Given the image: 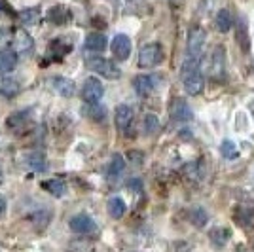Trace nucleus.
Here are the masks:
<instances>
[{
    "label": "nucleus",
    "instance_id": "nucleus-25",
    "mask_svg": "<svg viewBox=\"0 0 254 252\" xmlns=\"http://www.w3.org/2000/svg\"><path fill=\"white\" fill-rule=\"evenodd\" d=\"M144 131L148 135H154L159 131V118L156 114H146L144 116Z\"/></svg>",
    "mask_w": 254,
    "mask_h": 252
},
{
    "label": "nucleus",
    "instance_id": "nucleus-31",
    "mask_svg": "<svg viewBox=\"0 0 254 252\" xmlns=\"http://www.w3.org/2000/svg\"><path fill=\"white\" fill-rule=\"evenodd\" d=\"M2 179H4V175H2V167H0V184H2Z\"/></svg>",
    "mask_w": 254,
    "mask_h": 252
},
{
    "label": "nucleus",
    "instance_id": "nucleus-8",
    "mask_svg": "<svg viewBox=\"0 0 254 252\" xmlns=\"http://www.w3.org/2000/svg\"><path fill=\"white\" fill-rule=\"evenodd\" d=\"M159 85L158 76H150V74H140L133 80V87L138 95H150L152 91H156V87Z\"/></svg>",
    "mask_w": 254,
    "mask_h": 252
},
{
    "label": "nucleus",
    "instance_id": "nucleus-5",
    "mask_svg": "<svg viewBox=\"0 0 254 252\" xmlns=\"http://www.w3.org/2000/svg\"><path fill=\"white\" fill-rule=\"evenodd\" d=\"M133 120H135V112L133 108L127 105H120L114 112V122H116V127L120 133H127L131 126H133Z\"/></svg>",
    "mask_w": 254,
    "mask_h": 252
},
{
    "label": "nucleus",
    "instance_id": "nucleus-13",
    "mask_svg": "<svg viewBox=\"0 0 254 252\" xmlns=\"http://www.w3.org/2000/svg\"><path fill=\"white\" fill-rule=\"evenodd\" d=\"M106 44H108V40H106L105 34H101V32H91L85 38V48L91 50V52H105Z\"/></svg>",
    "mask_w": 254,
    "mask_h": 252
},
{
    "label": "nucleus",
    "instance_id": "nucleus-26",
    "mask_svg": "<svg viewBox=\"0 0 254 252\" xmlns=\"http://www.w3.org/2000/svg\"><path fill=\"white\" fill-rule=\"evenodd\" d=\"M190 220H191V224H193V226L201 228V226H205V224H207L209 216H207L205 209H193L190 212Z\"/></svg>",
    "mask_w": 254,
    "mask_h": 252
},
{
    "label": "nucleus",
    "instance_id": "nucleus-15",
    "mask_svg": "<svg viewBox=\"0 0 254 252\" xmlns=\"http://www.w3.org/2000/svg\"><path fill=\"white\" fill-rule=\"evenodd\" d=\"M17 64V55L11 50H0V72H11Z\"/></svg>",
    "mask_w": 254,
    "mask_h": 252
},
{
    "label": "nucleus",
    "instance_id": "nucleus-2",
    "mask_svg": "<svg viewBox=\"0 0 254 252\" xmlns=\"http://www.w3.org/2000/svg\"><path fill=\"white\" fill-rule=\"evenodd\" d=\"M165 59L163 48L159 44H148L138 53V66L140 68H154Z\"/></svg>",
    "mask_w": 254,
    "mask_h": 252
},
{
    "label": "nucleus",
    "instance_id": "nucleus-27",
    "mask_svg": "<svg viewBox=\"0 0 254 252\" xmlns=\"http://www.w3.org/2000/svg\"><path fill=\"white\" fill-rule=\"evenodd\" d=\"M87 106H89V108L85 110V116H89L91 120H95V122H101V120H103V118L106 116V110L101 105H97V103H95V105H87Z\"/></svg>",
    "mask_w": 254,
    "mask_h": 252
},
{
    "label": "nucleus",
    "instance_id": "nucleus-21",
    "mask_svg": "<svg viewBox=\"0 0 254 252\" xmlns=\"http://www.w3.org/2000/svg\"><path fill=\"white\" fill-rule=\"evenodd\" d=\"M233 25V17L228 10H220L216 13V29L220 32H228Z\"/></svg>",
    "mask_w": 254,
    "mask_h": 252
},
{
    "label": "nucleus",
    "instance_id": "nucleus-18",
    "mask_svg": "<svg viewBox=\"0 0 254 252\" xmlns=\"http://www.w3.org/2000/svg\"><path fill=\"white\" fill-rule=\"evenodd\" d=\"M19 93V84L13 80V78H2L0 80V95L6 97V99H11Z\"/></svg>",
    "mask_w": 254,
    "mask_h": 252
},
{
    "label": "nucleus",
    "instance_id": "nucleus-19",
    "mask_svg": "<svg viewBox=\"0 0 254 252\" xmlns=\"http://www.w3.org/2000/svg\"><path fill=\"white\" fill-rule=\"evenodd\" d=\"M126 210H127V207L122 197H112V199L108 201V214H110L114 220H120V218L126 214Z\"/></svg>",
    "mask_w": 254,
    "mask_h": 252
},
{
    "label": "nucleus",
    "instance_id": "nucleus-14",
    "mask_svg": "<svg viewBox=\"0 0 254 252\" xmlns=\"http://www.w3.org/2000/svg\"><path fill=\"white\" fill-rule=\"evenodd\" d=\"M124 169H126V159L122 158L120 154H114L112 159H110V165H108V169H106V177H108L110 180L118 179V177L124 173Z\"/></svg>",
    "mask_w": 254,
    "mask_h": 252
},
{
    "label": "nucleus",
    "instance_id": "nucleus-12",
    "mask_svg": "<svg viewBox=\"0 0 254 252\" xmlns=\"http://www.w3.org/2000/svg\"><path fill=\"white\" fill-rule=\"evenodd\" d=\"M52 84H53V89H55L59 95H63V97H72V95H74L76 85H74V82L68 80V78L57 76V78H53Z\"/></svg>",
    "mask_w": 254,
    "mask_h": 252
},
{
    "label": "nucleus",
    "instance_id": "nucleus-6",
    "mask_svg": "<svg viewBox=\"0 0 254 252\" xmlns=\"http://www.w3.org/2000/svg\"><path fill=\"white\" fill-rule=\"evenodd\" d=\"M68 226H70V230L76 231V233H93V231L97 230L95 220H93L89 214H85V212H80V214L72 216L70 222H68Z\"/></svg>",
    "mask_w": 254,
    "mask_h": 252
},
{
    "label": "nucleus",
    "instance_id": "nucleus-17",
    "mask_svg": "<svg viewBox=\"0 0 254 252\" xmlns=\"http://www.w3.org/2000/svg\"><path fill=\"white\" fill-rule=\"evenodd\" d=\"M42 188L46 189V191H50L52 195H55V197H63L64 193H66V184L59 179L46 180V182H42Z\"/></svg>",
    "mask_w": 254,
    "mask_h": 252
},
{
    "label": "nucleus",
    "instance_id": "nucleus-24",
    "mask_svg": "<svg viewBox=\"0 0 254 252\" xmlns=\"http://www.w3.org/2000/svg\"><path fill=\"white\" fill-rule=\"evenodd\" d=\"M220 154H222L226 159H235L239 156L237 146H235V142H232V140H224L222 144H220Z\"/></svg>",
    "mask_w": 254,
    "mask_h": 252
},
{
    "label": "nucleus",
    "instance_id": "nucleus-9",
    "mask_svg": "<svg viewBox=\"0 0 254 252\" xmlns=\"http://www.w3.org/2000/svg\"><path fill=\"white\" fill-rule=\"evenodd\" d=\"M32 44H34V40H32V36L29 34L27 31H23V29H19V31L13 32V53L17 55V53H21V55H25V53H29L32 50Z\"/></svg>",
    "mask_w": 254,
    "mask_h": 252
},
{
    "label": "nucleus",
    "instance_id": "nucleus-11",
    "mask_svg": "<svg viewBox=\"0 0 254 252\" xmlns=\"http://www.w3.org/2000/svg\"><path fill=\"white\" fill-rule=\"evenodd\" d=\"M182 82H184V89H186V93L191 95V97L199 95L203 91V87H205V80H203V76L199 72L182 78Z\"/></svg>",
    "mask_w": 254,
    "mask_h": 252
},
{
    "label": "nucleus",
    "instance_id": "nucleus-7",
    "mask_svg": "<svg viewBox=\"0 0 254 252\" xmlns=\"http://www.w3.org/2000/svg\"><path fill=\"white\" fill-rule=\"evenodd\" d=\"M169 116L171 120H175V122H188L191 120V108L188 106V103L184 101V99H173L171 101V106H169Z\"/></svg>",
    "mask_w": 254,
    "mask_h": 252
},
{
    "label": "nucleus",
    "instance_id": "nucleus-30",
    "mask_svg": "<svg viewBox=\"0 0 254 252\" xmlns=\"http://www.w3.org/2000/svg\"><path fill=\"white\" fill-rule=\"evenodd\" d=\"M4 210H6V201H4V197H0V216L4 214Z\"/></svg>",
    "mask_w": 254,
    "mask_h": 252
},
{
    "label": "nucleus",
    "instance_id": "nucleus-4",
    "mask_svg": "<svg viewBox=\"0 0 254 252\" xmlns=\"http://www.w3.org/2000/svg\"><path fill=\"white\" fill-rule=\"evenodd\" d=\"M205 31L201 27H193L188 32V42H186V50L190 53V57H199L203 52V44H205Z\"/></svg>",
    "mask_w": 254,
    "mask_h": 252
},
{
    "label": "nucleus",
    "instance_id": "nucleus-10",
    "mask_svg": "<svg viewBox=\"0 0 254 252\" xmlns=\"http://www.w3.org/2000/svg\"><path fill=\"white\" fill-rule=\"evenodd\" d=\"M112 53L114 57L120 59V61H126L127 57L131 55V40L126 34H118L112 40Z\"/></svg>",
    "mask_w": 254,
    "mask_h": 252
},
{
    "label": "nucleus",
    "instance_id": "nucleus-3",
    "mask_svg": "<svg viewBox=\"0 0 254 252\" xmlns=\"http://www.w3.org/2000/svg\"><path fill=\"white\" fill-rule=\"evenodd\" d=\"M103 95H105V85H103V82L99 78L91 76V78L85 80L84 85H82V99H84L87 105L99 103L103 99Z\"/></svg>",
    "mask_w": 254,
    "mask_h": 252
},
{
    "label": "nucleus",
    "instance_id": "nucleus-20",
    "mask_svg": "<svg viewBox=\"0 0 254 252\" xmlns=\"http://www.w3.org/2000/svg\"><path fill=\"white\" fill-rule=\"evenodd\" d=\"M195 72H199V57H186L182 66H180V76L186 78V76H191Z\"/></svg>",
    "mask_w": 254,
    "mask_h": 252
},
{
    "label": "nucleus",
    "instance_id": "nucleus-28",
    "mask_svg": "<svg viewBox=\"0 0 254 252\" xmlns=\"http://www.w3.org/2000/svg\"><path fill=\"white\" fill-rule=\"evenodd\" d=\"M29 163H31V167L36 169V171L46 169V159H44L42 156H31V158H29Z\"/></svg>",
    "mask_w": 254,
    "mask_h": 252
},
{
    "label": "nucleus",
    "instance_id": "nucleus-1",
    "mask_svg": "<svg viewBox=\"0 0 254 252\" xmlns=\"http://www.w3.org/2000/svg\"><path fill=\"white\" fill-rule=\"evenodd\" d=\"M85 64H87L89 70L101 74V76H105L108 80H118V78L122 76V70H120L110 59H105V57H97V55L95 57H89V59L85 61Z\"/></svg>",
    "mask_w": 254,
    "mask_h": 252
},
{
    "label": "nucleus",
    "instance_id": "nucleus-29",
    "mask_svg": "<svg viewBox=\"0 0 254 252\" xmlns=\"http://www.w3.org/2000/svg\"><path fill=\"white\" fill-rule=\"evenodd\" d=\"M127 186H129V188L138 189V191H140V189H142V180H140V179H131V180H129V184H127Z\"/></svg>",
    "mask_w": 254,
    "mask_h": 252
},
{
    "label": "nucleus",
    "instance_id": "nucleus-16",
    "mask_svg": "<svg viewBox=\"0 0 254 252\" xmlns=\"http://www.w3.org/2000/svg\"><path fill=\"white\" fill-rule=\"evenodd\" d=\"M48 19L55 25H64V23L70 21V11L64 6H53L52 10L48 11Z\"/></svg>",
    "mask_w": 254,
    "mask_h": 252
},
{
    "label": "nucleus",
    "instance_id": "nucleus-23",
    "mask_svg": "<svg viewBox=\"0 0 254 252\" xmlns=\"http://www.w3.org/2000/svg\"><path fill=\"white\" fill-rule=\"evenodd\" d=\"M50 52H52V55L55 59H63L64 55L70 52V46H68V44L63 46L61 40H53V42L50 44Z\"/></svg>",
    "mask_w": 254,
    "mask_h": 252
},
{
    "label": "nucleus",
    "instance_id": "nucleus-32",
    "mask_svg": "<svg viewBox=\"0 0 254 252\" xmlns=\"http://www.w3.org/2000/svg\"><path fill=\"white\" fill-rule=\"evenodd\" d=\"M4 8H6V6H4V4H2V2H0V11L4 10Z\"/></svg>",
    "mask_w": 254,
    "mask_h": 252
},
{
    "label": "nucleus",
    "instance_id": "nucleus-22",
    "mask_svg": "<svg viewBox=\"0 0 254 252\" xmlns=\"http://www.w3.org/2000/svg\"><path fill=\"white\" fill-rule=\"evenodd\" d=\"M228 239H230V230L228 228H216V230L211 231V241L216 247H224Z\"/></svg>",
    "mask_w": 254,
    "mask_h": 252
}]
</instances>
